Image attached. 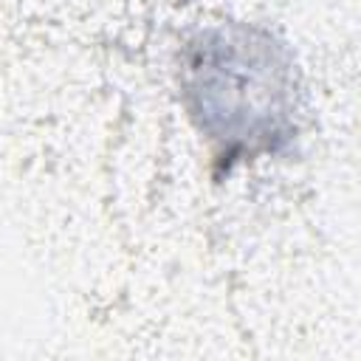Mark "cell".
<instances>
[{
    "instance_id": "1",
    "label": "cell",
    "mask_w": 361,
    "mask_h": 361,
    "mask_svg": "<svg viewBox=\"0 0 361 361\" xmlns=\"http://www.w3.org/2000/svg\"><path fill=\"white\" fill-rule=\"evenodd\" d=\"M290 62L268 31L206 28L183 59V93L200 133L226 152L274 149L290 133Z\"/></svg>"
}]
</instances>
